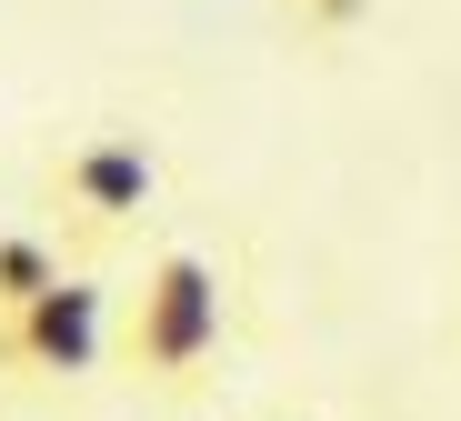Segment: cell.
Masks as SVG:
<instances>
[{
  "instance_id": "5",
  "label": "cell",
  "mask_w": 461,
  "mask_h": 421,
  "mask_svg": "<svg viewBox=\"0 0 461 421\" xmlns=\"http://www.w3.org/2000/svg\"><path fill=\"white\" fill-rule=\"evenodd\" d=\"M291 11H301V31L341 41V31H361V21H371V0H291Z\"/></svg>"
},
{
  "instance_id": "1",
  "label": "cell",
  "mask_w": 461,
  "mask_h": 421,
  "mask_svg": "<svg viewBox=\"0 0 461 421\" xmlns=\"http://www.w3.org/2000/svg\"><path fill=\"white\" fill-rule=\"evenodd\" d=\"M221 352H230V281H221V261L201 241H161L140 261V281L121 291V352H111L121 381L140 401L181 411V401L211 391Z\"/></svg>"
},
{
  "instance_id": "2",
  "label": "cell",
  "mask_w": 461,
  "mask_h": 421,
  "mask_svg": "<svg viewBox=\"0 0 461 421\" xmlns=\"http://www.w3.org/2000/svg\"><path fill=\"white\" fill-rule=\"evenodd\" d=\"M111 352H121V311L91 271L0 311V391H81V381H101Z\"/></svg>"
},
{
  "instance_id": "3",
  "label": "cell",
  "mask_w": 461,
  "mask_h": 421,
  "mask_svg": "<svg viewBox=\"0 0 461 421\" xmlns=\"http://www.w3.org/2000/svg\"><path fill=\"white\" fill-rule=\"evenodd\" d=\"M150 201H161V151L140 131H81L70 151L41 160V211L70 241H121L150 221Z\"/></svg>"
},
{
  "instance_id": "4",
  "label": "cell",
  "mask_w": 461,
  "mask_h": 421,
  "mask_svg": "<svg viewBox=\"0 0 461 421\" xmlns=\"http://www.w3.org/2000/svg\"><path fill=\"white\" fill-rule=\"evenodd\" d=\"M70 271H60V231H41V221H11L0 231V311H21V301H41V291H60Z\"/></svg>"
}]
</instances>
